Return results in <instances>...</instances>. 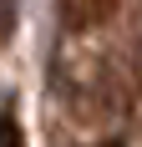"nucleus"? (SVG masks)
Masks as SVG:
<instances>
[{
	"mask_svg": "<svg viewBox=\"0 0 142 147\" xmlns=\"http://www.w3.org/2000/svg\"><path fill=\"white\" fill-rule=\"evenodd\" d=\"M117 5H122V0H61V15H66L71 30H91V26H101L107 15H117Z\"/></svg>",
	"mask_w": 142,
	"mask_h": 147,
	"instance_id": "1",
	"label": "nucleus"
},
{
	"mask_svg": "<svg viewBox=\"0 0 142 147\" xmlns=\"http://www.w3.org/2000/svg\"><path fill=\"white\" fill-rule=\"evenodd\" d=\"M0 147H26V132H20V117L10 107H0Z\"/></svg>",
	"mask_w": 142,
	"mask_h": 147,
	"instance_id": "2",
	"label": "nucleus"
},
{
	"mask_svg": "<svg viewBox=\"0 0 142 147\" xmlns=\"http://www.w3.org/2000/svg\"><path fill=\"white\" fill-rule=\"evenodd\" d=\"M15 15H20V0H0V46L15 36Z\"/></svg>",
	"mask_w": 142,
	"mask_h": 147,
	"instance_id": "3",
	"label": "nucleus"
}]
</instances>
